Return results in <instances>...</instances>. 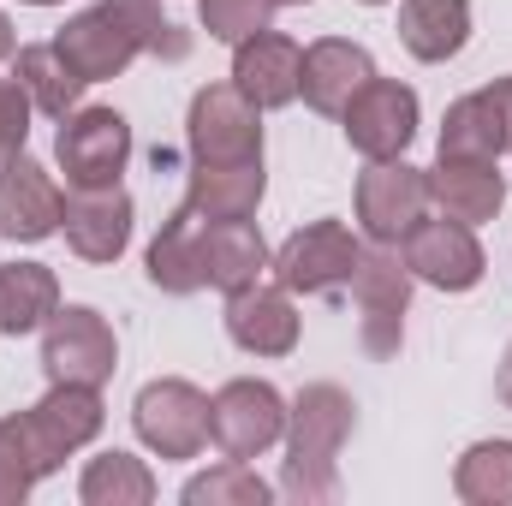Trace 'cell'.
<instances>
[{"instance_id":"34","label":"cell","mask_w":512,"mask_h":506,"mask_svg":"<svg viewBox=\"0 0 512 506\" xmlns=\"http://www.w3.org/2000/svg\"><path fill=\"white\" fill-rule=\"evenodd\" d=\"M12 54H18V30H12V18L0 12V66H6Z\"/></svg>"},{"instance_id":"5","label":"cell","mask_w":512,"mask_h":506,"mask_svg":"<svg viewBox=\"0 0 512 506\" xmlns=\"http://www.w3.org/2000/svg\"><path fill=\"white\" fill-rule=\"evenodd\" d=\"M54 161H60L72 191L120 185L131 161V120L120 108H72L54 131Z\"/></svg>"},{"instance_id":"31","label":"cell","mask_w":512,"mask_h":506,"mask_svg":"<svg viewBox=\"0 0 512 506\" xmlns=\"http://www.w3.org/2000/svg\"><path fill=\"white\" fill-rule=\"evenodd\" d=\"M197 18H203V30L215 36V42H245L256 30H268V18H274V0H197Z\"/></svg>"},{"instance_id":"3","label":"cell","mask_w":512,"mask_h":506,"mask_svg":"<svg viewBox=\"0 0 512 506\" xmlns=\"http://www.w3.org/2000/svg\"><path fill=\"white\" fill-rule=\"evenodd\" d=\"M131 429L155 459H197L209 447V393L185 376L143 381L131 399Z\"/></svg>"},{"instance_id":"20","label":"cell","mask_w":512,"mask_h":506,"mask_svg":"<svg viewBox=\"0 0 512 506\" xmlns=\"http://www.w3.org/2000/svg\"><path fill=\"white\" fill-rule=\"evenodd\" d=\"M203 227H209V221H203L191 203H179V209L161 221V233L149 239V256H143L155 292H167V298H191V292L209 286V274H203Z\"/></svg>"},{"instance_id":"29","label":"cell","mask_w":512,"mask_h":506,"mask_svg":"<svg viewBox=\"0 0 512 506\" xmlns=\"http://www.w3.org/2000/svg\"><path fill=\"white\" fill-rule=\"evenodd\" d=\"M274 495H280V489L256 477L251 459H221V465L197 471V477L179 489V501L185 506H268Z\"/></svg>"},{"instance_id":"30","label":"cell","mask_w":512,"mask_h":506,"mask_svg":"<svg viewBox=\"0 0 512 506\" xmlns=\"http://www.w3.org/2000/svg\"><path fill=\"white\" fill-rule=\"evenodd\" d=\"M42 477H48V465H42L36 441H30L24 411L18 417H0V506H18Z\"/></svg>"},{"instance_id":"11","label":"cell","mask_w":512,"mask_h":506,"mask_svg":"<svg viewBox=\"0 0 512 506\" xmlns=\"http://www.w3.org/2000/svg\"><path fill=\"white\" fill-rule=\"evenodd\" d=\"M399 256H405V268H411V280H423V286H435V292H471L483 274H489V256L477 245V227H465V221H417L405 239H399Z\"/></svg>"},{"instance_id":"12","label":"cell","mask_w":512,"mask_h":506,"mask_svg":"<svg viewBox=\"0 0 512 506\" xmlns=\"http://www.w3.org/2000/svg\"><path fill=\"white\" fill-rule=\"evenodd\" d=\"M340 126H346V143H352L364 161H393V155H405L411 137H417V90L376 72V78L346 102Z\"/></svg>"},{"instance_id":"22","label":"cell","mask_w":512,"mask_h":506,"mask_svg":"<svg viewBox=\"0 0 512 506\" xmlns=\"http://www.w3.org/2000/svg\"><path fill=\"white\" fill-rule=\"evenodd\" d=\"M507 149H512V120H507V102H501V90H495V84H489V90H471V96H459V102L447 108L435 155L501 161Z\"/></svg>"},{"instance_id":"17","label":"cell","mask_w":512,"mask_h":506,"mask_svg":"<svg viewBox=\"0 0 512 506\" xmlns=\"http://www.w3.org/2000/svg\"><path fill=\"white\" fill-rule=\"evenodd\" d=\"M131 221H137L131 197L120 185H102V191H72L66 197L60 233H66L72 256H84V262H120L131 245Z\"/></svg>"},{"instance_id":"36","label":"cell","mask_w":512,"mask_h":506,"mask_svg":"<svg viewBox=\"0 0 512 506\" xmlns=\"http://www.w3.org/2000/svg\"><path fill=\"white\" fill-rule=\"evenodd\" d=\"M24 6H60V0H24Z\"/></svg>"},{"instance_id":"9","label":"cell","mask_w":512,"mask_h":506,"mask_svg":"<svg viewBox=\"0 0 512 506\" xmlns=\"http://www.w3.org/2000/svg\"><path fill=\"white\" fill-rule=\"evenodd\" d=\"M286 435V399L274 381L239 376L209 399V441L227 459H262Z\"/></svg>"},{"instance_id":"14","label":"cell","mask_w":512,"mask_h":506,"mask_svg":"<svg viewBox=\"0 0 512 506\" xmlns=\"http://www.w3.org/2000/svg\"><path fill=\"white\" fill-rule=\"evenodd\" d=\"M24 423H30V441H36L42 465L60 471L78 447H90V441L102 435V423H108V411H102V387L48 381V393L24 411Z\"/></svg>"},{"instance_id":"18","label":"cell","mask_w":512,"mask_h":506,"mask_svg":"<svg viewBox=\"0 0 512 506\" xmlns=\"http://www.w3.org/2000/svg\"><path fill=\"white\" fill-rule=\"evenodd\" d=\"M298 66H304V48L292 36H280V30H256L245 42H233V84L262 114L298 102Z\"/></svg>"},{"instance_id":"37","label":"cell","mask_w":512,"mask_h":506,"mask_svg":"<svg viewBox=\"0 0 512 506\" xmlns=\"http://www.w3.org/2000/svg\"><path fill=\"white\" fill-rule=\"evenodd\" d=\"M274 6H310V0H274Z\"/></svg>"},{"instance_id":"21","label":"cell","mask_w":512,"mask_h":506,"mask_svg":"<svg viewBox=\"0 0 512 506\" xmlns=\"http://www.w3.org/2000/svg\"><path fill=\"white\" fill-rule=\"evenodd\" d=\"M262 191H268L262 161H191L185 179V203L203 221H251Z\"/></svg>"},{"instance_id":"7","label":"cell","mask_w":512,"mask_h":506,"mask_svg":"<svg viewBox=\"0 0 512 506\" xmlns=\"http://www.w3.org/2000/svg\"><path fill=\"white\" fill-rule=\"evenodd\" d=\"M120 364V340L108 328V316L96 304H60L42 322V370L48 381H78V387H102Z\"/></svg>"},{"instance_id":"24","label":"cell","mask_w":512,"mask_h":506,"mask_svg":"<svg viewBox=\"0 0 512 506\" xmlns=\"http://www.w3.org/2000/svg\"><path fill=\"white\" fill-rule=\"evenodd\" d=\"M12 78L24 84L30 108L48 114V120H66V114L84 102V90H90L54 42H30V48H18V54H12Z\"/></svg>"},{"instance_id":"8","label":"cell","mask_w":512,"mask_h":506,"mask_svg":"<svg viewBox=\"0 0 512 506\" xmlns=\"http://www.w3.org/2000/svg\"><path fill=\"white\" fill-rule=\"evenodd\" d=\"M185 149L191 161H262V108L233 78L203 84L185 114Z\"/></svg>"},{"instance_id":"15","label":"cell","mask_w":512,"mask_h":506,"mask_svg":"<svg viewBox=\"0 0 512 506\" xmlns=\"http://www.w3.org/2000/svg\"><path fill=\"white\" fill-rule=\"evenodd\" d=\"M227 340L239 346V352H251V358H286V352H298V334H304V322H298V310H292V292L274 280V286H245V292H227Z\"/></svg>"},{"instance_id":"1","label":"cell","mask_w":512,"mask_h":506,"mask_svg":"<svg viewBox=\"0 0 512 506\" xmlns=\"http://www.w3.org/2000/svg\"><path fill=\"white\" fill-rule=\"evenodd\" d=\"M54 48L72 60V72L84 84H108L137 54L185 60L191 36L161 12V0H96V6H84L78 18H66L54 30Z\"/></svg>"},{"instance_id":"19","label":"cell","mask_w":512,"mask_h":506,"mask_svg":"<svg viewBox=\"0 0 512 506\" xmlns=\"http://www.w3.org/2000/svg\"><path fill=\"white\" fill-rule=\"evenodd\" d=\"M429 203H435L447 221L483 227V221H495L501 203H507V173H501V161L435 155V167H429Z\"/></svg>"},{"instance_id":"2","label":"cell","mask_w":512,"mask_h":506,"mask_svg":"<svg viewBox=\"0 0 512 506\" xmlns=\"http://www.w3.org/2000/svg\"><path fill=\"white\" fill-rule=\"evenodd\" d=\"M358 429V405L340 381H310L286 405V465H280V495L292 506H328L340 501V453Z\"/></svg>"},{"instance_id":"25","label":"cell","mask_w":512,"mask_h":506,"mask_svg":"<svg viewBox=\"0 0 512 506\" xmlns=\"http://www.w3.org/2000/svg\"><path fill=\"white\" fill-rule=\"evenodd\" d=\"M268 268V245L251 221H209L203 227V274L221 292H245Z\"/></svg>"},{"instance_id":"32","label":"cell","mask_w":512,"mask_h":506,"mask_svg":"<svg viewBox=\"0 0 512 506\" xmlns=\"http://www.w3.org/2000/svg\"><path fill=\"white\" fill-rule=\"evenodd\" d=\"M30 114H36V108H30V96H24V84H18V78H0V161L24 149Z\"/></svg>"},{"instance_id":"13","label":"cell","mask_w":512,"mask_h":506,"mask_svg":"<svg viewBox=\"0 0 512 506\" xmlns=\"http://www.w3.org/2000/svg\"><path fill=\"white\" fill-rule=\"evenodd\" d=\"M60 215H66V191L54 185V173L18 149L0 161V239L12 245H42L60 233Z\"/></svg>"},{"instance_id":"38","label":"cell","mask_w":512,"mask_h":506,"mask_svg":"<svg viewBox=\"0 0 512 506\" xmlns=\"http://www.w3.org/2000/svg\"><path fill=\"white\" fill-rule=\"evenodd\" d=\"M358 6H387V0H358Z\"/></svg>"},{"instance_id":"35","label":"cell","mask_w":512,"mask_h":506,"mask_svg":"<svg viewBox=\"0 0 512 506\" xmlns=\"http://www.w3.org/2000/svg\"><path fill=\"white\" fill-rule=\"evenodd\" d=\"M495 90H501V102H507V120H512V72H507V78H495Z\"/></svg>"},{"instance_id":"28","label":"cell","mask_w":512,"mask_h":506,"mask_svg":"<svg viewBox=\"0 0 512 506\" xmlns=\"http://www.w3.org/2000/svg\"><path fill=\"white\" fill-rule=\"evenodd\" d=\"M453 495L465 506H512V441H477L453 465Z\"/></svg>"},{"instance_id":"4","label":"cell","mask_w":512,"mask_h":506,"mask_svg":"<svg viewBox=\"0 0 512 506\" xmlns=\"http://www.w3.org/2000/svg\"><path fill=\"white\" fill-rule=\"evenodd\" d=\"M358 262H364V245H358V233L346 221H310V227H298L280 251L268 256L274 280L286 292H304V298L346 292L352 274H358Z\"/></svg>"},{"instance_id":"16","label":"cell","mask_w":512,"mask_h":506,"mask_svg":"<svg viewBox=\"0 0 512 506\" xmlns=\"http://www.w3.org/2000/svg\"><path fill=\"white\" fill-rule=\"evenodd\" d=\"M370 78H376V60H370V48H364V42L322 36V42H310V48H304V66H298V96H304L316 114L340 120V114H346V102H352Z\"/></svg>"},{"instance_id":"23","label":"cell","mask_w":512,"mask_h":506,"mask_svg":"<svg viewBox=\"0 0 512 506\" xmlns=\"http://www.w3.org/2000/svg\"><path fill=\"white\" fill-rule=\"evenodd\" d=\"M399 42L423 66L453 60L471 42V0H399Z\"/></svg>"},{"instance_id":"33","label":"cell","mask_w":512,"mask_h":506,"mask_svg":"<svg viewBox=\"0 0 512 506\" xmlns=\"http://www.w3.org/2000/svg\"><path fill=\"white\" fill-rule=\"evenodd\" d=\"M495 393H501V405L512 411V346L501 352V370H495Z\"/></svg>"},{"instance_id":"10","label":"cell","mask_w":512,"mask_h":506,"mask_svg":"<svg viewBox=\"0 0 512 506\" xmlns=\"http://www.w3.org/2000/svg\"><path fill=\"white\" fill-rule=\"evenodd\" d=\"M423 215H429V167L393 155L358 173V227L370 245H399Z\"/></svg>"},{"instance_id":"27","label":"cell","mask_w":512,"mask_h":506,"mask_svg":"<svg viewBox=\"0 0 512 506\" xmlns=\"http://www.w3.org/2000/svg\"><path fill=\"white\" fill-rule=\"evenodd\" d=\"M78 501L84 506H149L155 501V471L137 459V453H96L78 477Z\"/></svg>"},{"instance_id":"26","label":"cell","mask_w":512,"mask_h":506,"mask_svg":"<svg viewBox=\"0 0 512 506\" xmlns=\"http://www.w3.org/2000/svg\"><path fill=\"white\" fill-rule=\"evenodd\" d=\"M60 310V274L48 262H6L0 268V334H36Z\"/></svg>"},{"instance_id":"6","label":"cell","mask_w":512,"mask_h":506,"mask_svg":"<svg viewBox=\"0 0 512 506\" xmlns=\"http://www.w3.org/2000/svg\"><path fill=\"white\" fill-rule=\"evenodd\" d=\"M411 268L399 245H370L352 274V304H358V340L370 358H393L405 340V310H411Z\"/></svg>"}]
</instances>
